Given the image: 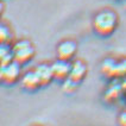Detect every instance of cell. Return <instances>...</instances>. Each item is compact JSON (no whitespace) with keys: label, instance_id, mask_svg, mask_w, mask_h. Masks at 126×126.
I'll return each instance as SVG.
<instances>
[{"label":"cell","instance_id":"6da1fadb","mask_svg":"<svg viewBox=\"0 0 126 126\" xmlns=\"http://www.w3.org/2000/svg\"><path fill=\"white\" fill-rule=\"evenodd\" d=\"M118 26V16L111 10H104L99 12L93 20V28L100 36H110Z\"/></svg>","mask_w":126,"mask_h":126},{"label":"cell","instance_id":"7a4b0ae2","mask_svg":"<svg viewBox=\"0 0 126 126\" xmlns=\"http://www.w3.org/2000/svg\"><path fill=\"white\" fill-rule=\"evenodd\" d=\"M12 49H13L14 61L20 64L28 63L35 56V48L31 44V42L26 39H21L14 43L12 45Z\"/></svg>","mask_w":126,"mask_h":126},{"label":"cell","instance_id":"3957f363","mask_svg":"<svg viewBox=\"0 0 126 126\" xmlns=\"http://www.w3.org/2000/svg\"><path fill=\"white\" fill-rule=\"evenodd\" d=\"M21 74V64L18 62H11L5 67H1V80L6 83H13L16 81H18V79L20 77Z\"/></svg>","mask_w":126,"mask_h":126},{"label":"cell","instance_id":"277c9868","mask_svg":"<svg viewBox=\"0 0 126 126\" xmlns=\"http://www.w3.org/2000/svg\"><path fill=\"white\" fill-rule=\"evenodd\" d=\"M51 69H52L54 79L65 81L69 77L70 71H71V62L58 58L56 62H54L51 64Z\"/></svg>","mask_w":126,"mask_h":126},{"label":"cell","instance_id":"5b68a950","mask_svg":"<svg viewBox=\"0 0 126 126\" xmlns=\"http://www.w3.org/2000/svg\"><path fill=\"white\" fill-rule=\"evenodd\" d=\"M77 51V45L73 41H63L58 44L57 47V57L60 60L64 61H70L75 56Z\"/></svg>","mask_w":126,"mask_h":126},{"label":"cell","instance_id":"8992f818","mask_svg":"<svg viewBox=\"0 0 126 126\" xmlns=\"http://www.w3.org/2000/svg\"><path fill=\"white\" fill-rule=\"evenodd\" d=\"M86 74H87V65L82 61L77 60L71 63V71H70V75L68 79L79 83L84 79Z\"/></svg>","mask_w":126,"mask_h":126},{"label":"cell","instance_id":"52a82bcc","mask_svg":"<svg viewBox=\"0 0 126 126\" xmlns=\"http://www.w3.org/2000/svg\"><path fill=\"white\" fill-rule=\"evenodd\" d=\"M20 81H21V86H23L24 88L29 89V91L37 89L39 86H42L41 80H39V77H38V75H37V73H36L35 70L26 73L24 76L21 77Z\"/></svg>","mask_w":126,"mask_h":126},{"label":"cell","instance_id":"ba28073f","mask_svg":"<svg viewBox=\"0 0 126 126\" xmlns=\"http://www.w3.org/2000/svg\"><path fill=\"white\" fill-rule=\"evenodd\" d=\"M35 71L37 73V75H38V77H39L42 86L48 84L50 81L54 79L52 69H51V65H49V64H45V63L38 64V65L36 67Z\"/></svg>","mask_w":126,"mask_h":126},{"label":"cell","instance_id":"9c48e42d","mask_svg":"<svg viewBox=\"0 0 126 126\" xmlns=\"http://www.w3.org/2000/svg\"><path fill=\"white\" fill-rule=\"evenodd\" d=\"M0 60H1V67H5V65L14 61L13 49H12L11 44H1V47H0Z\"/></svg>","mask_w":126,"mask_h":126},{"label":"cell","instance_id":"30bf717a","mask_svg":"<svg viewBox=\"0 0 126 126\" xmlns=\"http://www.w3.org/2000/svg\"><path fill=\"white\" fill-rule=\"evenodd\" d=\"M13 39V35L11 29L5 24H1L0 26V42L1 44H11Z\"/></svg>","mask_w":126,"mask_h":126},{"label":"cell","instance_id":"8fae6325","mask_svg":"<svg viewBox=\"0 0 126 126\" xmlns=\"http://www.w3.org/2000/svg\"><path fill=\"white\" fill-rule=\"evenodd\" d=\"M123 91V84L121 83H114L112 84L108 91L106 93V98L108 99V101H112V100H117L119 98L120 93Z\"/></svg>","mask_w":126,"mask_h":126},{"label":"cell","instance_id":"7c38bea8","mask_svg":"<svg viewBox=\"0 0 126 126\" xmlns=\"http://www.w3.org/2000/svg\"><path fill=\"white\" fill-rule=\"evenodd\" d=\"M115 63H117V61L113 60V58H106L105 61L102 62V64H101L102 73H104L105 75H107L108 77H111L112 76L113 70H114V67H115Z\"/></svg>","mask_w":126,"mask_h":126},{"label":"cell","instance_id":"4fadbf2b","mask_svg":"<svg viewBox=\"0 0 126 126\" xmlns=\"http://www.w3.org/2000/svg\"><path fill=\"white\" fill-rule=\"evenodd\" d=\"M120 76L126 77V60L115 63V67H114V70H113L111 77H120Z\"/></svg>","mask_w":126,"mask_h":126},{"label":"cell","instance_id":"5bb4252c","mask_svg":"<svg viewBox=\"0 0 126 126\" xmlns=\"http://www.w3.org/2000/svg\"><path fill=\"white\" fill-rule=\"evenodd\" d=\"M76 87H77V82L73 81V80H70V79H67V80L64 81V83H63V89H64L65 92L75 91Z\"/></svg>","mask_w":126,"mask_h":126},{"label":"cell","instance_id":"9a60e30c","mask_svg":"<svg viewBox=\"0 0 126 126\" xmlns=\"http://www.w3.org/2000/svg\"><path fill=\"white\" fill-rule=\"evenodd\" d=\"M118 121H119L120 126H126V112H123L120 114L119 118H118Z\"/></svg>","mask_w":126,"mask_h":126},{"label":"cell","instance_id":"2e32d148","mask_svg":"<svg viewBox=\"0 0 126 126\" xmlns=\"http://www.w3.org/2000/svg\"><path fill=\"white\" fill-rule=\"evenodd\" d=\"M123 91H126V79L125 80H124V82H123Z\"/></svg>","mask_w":126,"mask_h":126}]
</instances>
